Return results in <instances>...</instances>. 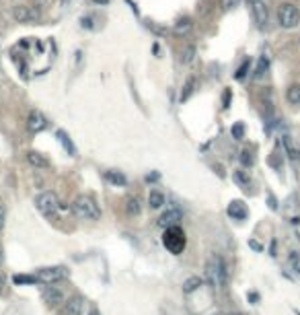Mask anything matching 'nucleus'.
Returning a JSON list of instances; mask_svg holds the SVG:
<instances>
[{
    "label": "nucleus",
    "mask_w": 300,
    "mask_h": 315,
    "mask_svg": "<svg viewBox=\"0 0 300 315\" xmlns=\"http://www.w3.org/2000/svg\"><path fill=\"white\" fill-rule=\"evenodd\" d=\"M226 280H228V270H226V264L220 255H212L208 262H206V282L212 286V288H224L226 286Z\"/></svg>",
    "instance_id": "1"
},
{
    "label": "nucleus",
    "mask_w": 300,
    "mask_h": 315,
    "mask_svg": "<svg viewBox=\"0 0 300 315\" xmlns=\"http://www.w3.org/2000/svg\"><path fill=\"white\" fill-rule=\"evenodd\" d=\"M72 212H74L78 219H84V221H99V219H101L99 204H97L91 196H78V198L72 202Z\"/></svg>",
    "instance_id": "2"
},
{
    "label": "nucleus",
    "mask_w": 300,
    "mask_h": 315,
    "mask_svg": "<svg viewBox=\"0 0 300 315\" xmlns=\"http://www.w3.org/2000/svg\"><path fill=\"white\" fill-rule=\"evenodd\" d=\"M163 245H165V247H167V249H169L173 255L183 253V249H185V245H187V239H185L183 229H181L179 225L165 229V235H163Z\"/></svg>",
    "instance_id": "3"
},
{
    "label": "nucleus",
    "mask_w": 300,
    "mask_h": 315,
    "mask_svg": "<svg viewBox=\"0 0 300 315\" xmlns=\"http://www.w3.org/2000/svg\"><path fill=\"white\" fill-rule=\"evenodd\" d=\"M35 208L44 214V216H54L58 210H60V198L56 192H41L37 198H35Z\"/></svg>",
    "instance_id": "4"
},
{
    "label": "nucleus",
    "mask_w": 300,
    "mask_h": 315,
    "mask_svg": "<svg viewBox=\"0 0 300 315\" xmlns=\"http://www.w3.org/2000/svg\"><path fill=\"white\" fill-rule=\"evenodd\" d=\"M277 21H280V27L294 29L300 23V13H298V9L292 3H282L277 7Z\"/></svg>",
    "instance_id": "5"
},
{
    "label": "nucleus",
    "mask_w": 300,
    "mask_h": 315,
    "mask_svg": "<svg viewBox=\"0 0 300 315\" xmlns=\"http://www.w3.org/2000/svg\"><path fill=\"white\" fill-rule=\"evenodd\" d=\"M68 276V270L64 266H50V268H41L35 274V280L41 284H56L60 280H64Z\"/></svg>",
    "instance_id": "6"
},
{
    "label": "nucleus",
    "mask_w": 300,
    "mask_h": 315,
    "mask_svg": "<svg viewBox=\"0 0 300 315\" xmlns=\"http://www.w3.org/2000/svg\"><path fill=\"white\" fill-rule=\"evenodd\" d=\"M13 17L17 23H23V25H31L35 21H39L41 13L37 9H31V7H15L13 9Z\"/></svg>",
    "instance_id": "7"
},
{
    "label": "nucleus",
    "mask_w": 300,
    "mask_h": 315,
    "mask_svg": "<svg viewBox=\"0 0 300 315\" xmlns=\"http://www.w3.org/2000/svg\"><path fill=\"white\" fill-rule=\"evenodd\" d=\"M251 15H253V21L257 23L259 29H265V27H267L269 11H267V5L263 3V0H257V3L251 5Z\"/></svg>",
    "instance_id": "8"
},
{
    "label": "nucleus",
    "mask_w": 300,
    "mask_h": 315,
    "mask_svg": "<svg viewBox=\"0 0 300 315\" xmlns=\"http://www.w3.org/2000/svg\"><path fill=\"white\" fill-rule=\"evenodd\" d=\"M27 128L33 134H39V132H44L48 128V117L39 109H31L29 115H27Z\"/></svg>",
    "instance_id": "9"
},
{
    "label": "nucleus",
    "mask_w": 300,
    "mask_h": 315,
    "mask_svg": "<svg viewBox=\"0 0 300 315\" xmlns=\"http://www.w3.org/2000/svg\"><path fill=\"white\" fill-rule=\"evenodd\" d=\"M181 221H183V212H181L179 208H167V210L161 214V219H159V227L169 229V227L179 225Z\"/></svg>",
    "instance_id": "10"
},
{
    "label": "nucleus",
    "mask_w": 300,
    "mask_h": 315,
    "mask_svg": "<svg viewBox=\"0 0 300 315\" xmlns=\"http://www.w3.org/2000/svg\"><path fill=\"white\" fill-rule=\"evenodd\" d=\"M44 301H46L50 307H58L60 303H66V299H64V292H62L60 288L52 286V284H48V288L44 290Z\"/></svg>",
    "instance_id": "11"
},
{
    "label": "nucleus",
    "mask_w": 300,
    "mask_h": 315,
    "mask_svg": "<svg viewBox=\"0 0 300 315\" xmlns=\"http://www.w3.org/2000/svg\"><path fill=\"white\" fill-rule=\"evenodd\" d=\"M226 212H228V216H230V219H234V221H245V219H247V214H249L247 206H245L241 200H232V202L228 204Z\"/></svg>",
    "instance_id": "12"
},
{
    "label": "nucleus",
    "mask_w": 300,
    "mask_h": 315,
    "mask_svg": "<svg viewBox=\"0 0 300 315\" xmlns=\"http://www.w3.org/2000/svg\"><path fill=\"white\" fill-rule=\"evenodd\" d=\"M27 161H29V165L35 167V169H48V167H50V161L46 159L41 152H37V150H29V152H27Z\"/></svg>",
    "instance_id": "13"
},
{
    "label": "nucleus",
    "mask_w": 300,
    "mask_h": 315,
    "mask_svg": "<svg viewBox=\"0 0 300 315\" xmlns=\"http://www.w3.org/2000/svg\"><path fill=\"white\" fill-rule=\"evenodd\" d=\"M82 311H84L82 297H72L66 301V315H82Z\"/></svg>",
    "instance_id": "14"
},
{
    "label": "nucleus",
    "mask_w": 300,
    "mask_h": 315,
    "mask_svg": "<svg viewBox=\"0 0 300 315\" xmlns=\"http://www.w3.org/2000/svg\"><path fill=\"white\" fill-rule=\"evenodd\" d=\"M163 204H165V196H163L159 190H153V192L148 194V206L153 208V210L163 208Z\"/></svg>",
    "instance_id": "15"
},
{
    "label": "nucleus",
    "mask_w": 300,
    "mask_h": 315,
    "mask_svg": "<svg viewBox=\"0 0 300 315\" xmlns=\"http://www.w3.org/2000/svg\"><path fill=\"white\" fill-rule=\"evenodd\" d=\"M202 284H204V278H200V276H189V278L183 282V292H185V294H191V292H196Z\"/></svg>",
    "instance_id": "16"
},
{
    "label": "nucleus",
    "mask_w": 300,
    "mask_h": 315,
    "mask_svg": "<svg viewBox=\"0 0 300 315\" xmlns=\"http://www.w3.org/2000/svg\"><path fill=\"white\" fill-rule=\"evenodd\" d=\"M286 99H288V103H292V105H300V83L288 87Z\"/></svg>",
    "instance_id": "17"
},
{
    "label": "nucleus",
    "mask_w": 300,
    "mask_h": 315,
    "mask_svg": "<svg viewBox=\"0 0 300 315\" xmlns=\"http://www.w3.org/2000/svg\"><path fill=\"white\" fill-rule=\"evenodd\" d=\"M191 27H194L191 19H189V17H181V19L175 23V33L185 35V33H189V31H191Z\"/></svg>",
    "instance_id": "18"
},
{
    "label": "nucleus",
    "mask_w": 300,
    "mask_h": 315,
    "mask_svg": "<svg viewBox=\"0 0 300 315\" xmlns=\"http://www.w3.org/2000/svg\"><path fill=\"white\" fill-rule=\"evenodd\" d=\"M194 58H196V46L194 44H187L183 50H181V64H191L194 62Z\"/></svg>",
    "instance_id": "19"
},
{
    "label": "nucleus",
    "mask_w": 300,
    "mask_h": 315,
    "mask_svg": "<svg viewBox=\"0 0 300 315\" xmlns=\"http://www.w3.org/2000/svg\"><path fill=\"white\" fill-rule=\"evenodd\" d=\"M105 178H107V182L109 184H113V186H125V175L123 173H119V171H107L105 173Z\"/></svg>",
    "instance_id": "20"
},
{
    "label": "nucleus",
    "mask_w": 300,
    "mask_h": 315,
    "mask_svg": "<svg viewBox=\"0 0 300 315\" xmlns=\"http://www.w3.org/2000/svg\"><path fill=\"white\" fill-rule=\"evenodd\" d=\"M125 210H127V214L132 216H136V214H140V210H142V206H140V200H138V196H132V198H127V202H125Z\"/></svg>",
    "instance_id": "21"
},
{
    "label": "nucleus",
    "mask_w": 300,
    "mask_h": 315,
    "mask_svg": "<svg viewBox=\"0 0 300 315\" xmlns=\"http://www.w3.org/2000/svg\"><path fill=\"white\" fill-rule=\"evenodd\" d=\"M58 140L62 142V146H64V150H68L70 154H76V148H74V144L70 142V138L66 136V132H62V130H58Z\"/></svg>",
    "instance_id": "22"
},
{
    "label": "nucleus",
    "mask_w": 300,
    "mask_h": 315,
    "mask_svg": "<svg viewBox=\"0 0 300 315\" xmlns=\"http://www.w3.org/2000/svg\"><path fill=\"white\" fill-rule=\"evenodd\" d=\"M194 89H196V78L191 76V78H187V83L183 85V91H181V101H187V99L191 97Z\"/></svg>",
    "instance_id": "23"
},
{
    "label": "nucleus",
    "mask_w": 300,
    "mask_h": 315,
    "mask_svg": "<svg viewBox=\"0 0 300 315\" xmlns=\"http://www.w3.org/2000/svg\"><path fill=\"white\" fill-rule=\"evenodd\" d=\"M234 182H237V184H239L243 190H249V186H251L249 175H247L245 171H241V169H239V171H234Z\"/></svg>",
    "instance_id": "24"
},
{
    "label": "nucleus",
    "mask_w": 300,
    "mask_h": 315,
    "mask_svg": "<svg viewBox=\"0 0 300 315\" xmlns=\"http://www.w3.org/2000/svg\"><path fill=\"white\" fill-rule=\"evenodd\" d=\"M241 163H243V167H251V165L255 163L253 150H249V148H243V150H241Z\"/></svg>",
    "instance_id": "25"
},
{
    "label": "nucleus",
    "mask_w": 300,
    "mask_h": 315,
    "mask_svg": "<svg viewBox=\"0 0 300 315\" xmlns=\"http://www.w3.org/2000/svg\"><path fill=\"white\" fill-rule=\"evenodd\" d=\"M267 66H269V62H267V58L265 56H261L259 60H257V68H255V78H261L263 74H265V70H267Z\"/></svg>",
    "instance_id": "26"
},
{
    "label": "nucleus",
    "mask_w": 300,
    "mask_h": 315,
    "mask_svg": "<svg viewBox=\"0 0 300 315\" xmlns=\"http://www.w3.org/2000/svg\"><path fill=\"white\" fill-rule=\"evenodd\" d=\"M249 68H251V60H245V62L239 66V70H237V74H234V76H237L239 81H243V78L247 76V70H249Z\"/></svg>",
    "instance_id": "27"
},
{
    "label": "nucleus",
    "mask_w": 300,
    "mask_h": 315,
    "mask_svg": "<svg viewBox=\"0 0 300 315\" xmlns=\"http://www.w3.org/2000/svg\"><path fill=\"white\" fill-rule=\"evenodd\" d=\"M230 134H232V138L234 140H241L243 138V134H245V126L239 122V124H234L232 128H230Z\"/></svg>",
    "instance_id": "28"
},
{
    "label": "nucleus",
    "mask_w": 300,
    "mask_h": 315,
    "mask_svg": "<svg viewBox=\"0 0 300 315\" xmlns=\"http://www.w3.org/2000/svg\"><path fill=\"white\" fill-rule=\"evenodd\" d=\"M13 282H15V284H33V282H37V280H35V276H25V274H19V276H15V278H13Z\"/></svg>",
    "instance_id": "29"
},
{
    "label": "nucleus",
    "mask_w": 300,
    "mask_h": 315,
    "mask_svg": "<svg viewBox=\"0 0 300 315\" xmlns=\"http://www.w3.org/2000/svg\"><path fill=\"white\" fill-rule=\"evenodd\" d=\"M239 3H241V0H220V9L222 11H230V9L239 7Z\"/></svg>",
    "instance_id": "30"
},
{
    "label": "nucleus",
    "mask_w": 300,
    "mask_h": 315,
    "mask_svg": "<svg viewBox=\"0 0 300 315\" xmlns=\"http://www.w3.org/2000/svg\"><path fill=\"white\" fill-rule=\"evenodd\" d=\"M290 264H292V268L296 272H300V253H292L290 255Z\"/></svg>",
    "instance_id": "31"
},
{
    "label": "nucleus",
    "mask_w": 300,
    "mask_h": 315,
    "mask_svg": "<svg viewBox=\"0 0 300 315\" xmlns=\"http://www.w3.org/2000/svg\"><path fill=\"white\" fill-rule=\"evenodd\" d=\"M3 225H5V208L0 206V229H3Z\"/></svg>",
    "instance_id": "32"
},
{
    "label": "nucleus",
    "mask_w": 300,
    "mask_h": 315,
    "mask_svg": "<svg viewBox=\"0 0 300 315\" xmlns=\"http://www.w3.org/2000/svg\"><path fill=\"white\" fill-rule=\"evenodd\" d=\"M228 103H230V91L224 93V107H228Z\"/></svg>",
    "instance_id": "33"
},
{
    "label": "nucleus",
    "mask_w": 300,
    "mask_h": 315,
    "mask_svg": "<svg viewBox=\"0 0 300 315\" xmlns=\"http://www.w3.org/2000/svg\"><path fill=\"white\" fill-rule=\"evenodd\" d=\"M91 3H95V5H101V7H105V5H109V0H91Z\"/></svg>",
    "instance_id": "34"
},
{
    "label": "nucleus",
    "mask_w": 300,
    "mask_h": 315,
    "mask_svg": "<svg viewBox=\"0 0 300 315\" xmlns=\"http://www.w3.org/2000/svg\"><path fill=\"white\" fill-rule=\"evenodd\" d=\"M249 245H251L253 249H257V251H261V245H259V243H255V241H249Z\"/></svg>",
    "instance_id": "35"
},
{
    "label": "nucleus",
    "mask_w": 300,
    "mask_h": 315,
    "mask_svg": "<svg viewBox=\"0 0 300 315\" xmlns=\"http://www.w3.org/2000/svg\"><path fill=\"white\" fill-rule=\"evenodd\" d=\"M3 286H5V276L0 274V290H3Z\"/></svg>",
    "instance_id": "36"
},
{
    "label": "nucleus",
    "mask_w": 300,
    "mask_h": 315,
    "mask_svg": "<svg viewBox=\"0 0 300 315\" xmlns=\"http://www.w3.org/2000/svg\"><path fill=\"white\" fill-rule=\"evenodd\" d=\"M89 315H99V311H97V309H91V313H89Z\"/></svg>",
    "instance_id": "37"
},
{
    "label": "nucleus",
    "mask_w": 300,
    "mask_h": 315,
    "mask_svg": "<svg viewBox=\"0 0 300 315\" xmlns=\"http://www.w3.org/2000/svg\"><path fill=\"white\" fill-rule=\"evenodd\" d=\"M0 262H3V247H0Z\"/></svg>",
    "instance_id": "38"
},
{
    "label": "nucleus",
    "mask_w": 300,
    "mask_h": 315,
    "mask_svg": "<svg viewBox=\"0 0 300 315\" xmlns=\"http://www.w3.org/2000/svg\"><path fill=\"white\" fill-rule=\"evenodd\" d=\"M247 3H249V5H253V3H257V0H247Z\"/></svg>",
    "instance_id": "39"
},
{
    "label": "nucleus",
    "mask_w": 300,
    "mask_h": 315,
    "mask_svg": "<svg viewBox=\"0 0 300 315\" xmlns=\"http://www.w3.org/2000/svg\"><path fill=\"white\" fill-rule=\"evenodd\" d=\"M234 315H241V313H234Z\"/></svg>",
    "instance_id": "40"
}]
</instances>
